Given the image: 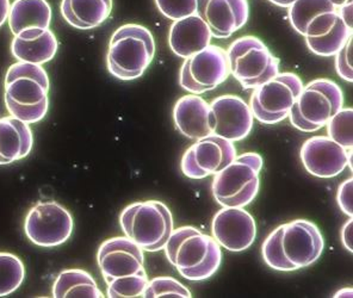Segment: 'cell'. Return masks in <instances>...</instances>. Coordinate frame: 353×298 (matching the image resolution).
Here are the masks:
<instances>
[{
  "instance_id": "4fadbf2b",
  "label": "cell",
  "mask_w": 353,
  "mask_h": 298,
  "mask_svg": "<svg viewBox=\"0 0 353 298\" xmlns=\"http://www.w3.org/2000/svg\"><path fill=\"white\" fill-rule=\"evenodd\" d=\"M97 263L105 283L146 271L143 250L127 237L103 242L98 248Z\"/></svg>"
},
{
  "instance_id": "e0dca14e",
  "label": "cell",
  "mask_w": 353,
  "mask_h": 298,
  "mask_svg": "<svg viewBox=\"0 0 353 298\" xmlns=\"http://www.w3.org/2000/svg\"><path fill=\"white\" fill-rule=\"evenodd\" d=\"M196 14L205 22L212 37L228 39L248 23L250 6L248 0H197Z\"/></svg>"
},
{
  "instance_id": "ba28073f",
  "label": "cell",
  "mask_w": 353,
  "mask_h": 298,
  "mask_svg": "<svg viewBox=\"0 0 353 298\" xmlns=\"http://www.w3.org/2000/svg\"><path fill=\"white\" fill-rule=\"evenodd\" d=\"M303 81L292 72H283L254 88L250 99L253 117L263 124H277L288 119Z\"/></svg>"
},
{
  "instance_id": "30bf717a",
  "label": "cell",
  "mask_w": 353,
  "mask_h": 298,
  "mask_svg": "<svg viewBox=\"0 0 353 298\" xmlns=\"http://www.w3.org/2000/svg\"><path fill=\"white\" fill-rule=\"evenodd\" d=\"M74 228L72 214L55 201H42L31 208L24 232L34 245L53 248L67 242Z\"/></svg>"
},
{
  "instance_id": "4dcf8cb0",
  "label": "cell",
  "mask_w": 353,
  "mask_h": 298,
  "mask_svg": "<svg viewBox=\"0 0 353 298\" xmlns=\"http://www.w3.org/2000/svg\"><path fill=\"white\" fill-rule=\"evenodd\" d=\"M148 283L147 272L143 271L135 276L116 279L106 283V296L109 298L142 297Z\"/></svg>"
},
{
  "instance_id": "4316f807",
  "label": "cell",
  "mask_w": 353,
  "mask_h": 298,
  "mask_svg": "<svg viewBox=\"0 0 353 298\" xmlns=\"http://www.w3.org/2000/svg\"><path fill=\"white\" fill-rule=\"evenodd\" d=\"M26 278V268L21 258L0 252V297H6L19 289Z\"/></svg>"
},
{
  "instance_id": "9c48e42d",
  "label": "cell",
  "mask_w": 353,
  "mask_h": 298,
  "mask_svg": "<svg viewBox=\"0 0 353 298\" xmlns=\"http://www.w3.org/2000/svg\"><path fill=\"white\" fill-rule=\"evenodd\" d=\"M230 74L225 49L209 44L199 53L184 59L179 72V83L186 92L202 95L225 83Z\"/></svg>"
},
{
  "instance_id": "cb8c5ba5",
  "label": "cell",
  "mask_w": 353,
  "mask_h": 298,
  "mask_svg": "<svg viewBox=\"0 0 353 298\" xmlns=\"http://www.w3.org/2000/svg\"><path fill=\"white\" fill-rule=\"evenodd\" d=\"M53 297L103 298L105 296L88 272L81 268H70L60 272L54 281Z\"/></svg>"
},
{
  "instance_id": "d6986e66",
  "label": "cell",
  "mask_w": 353,
  "mask_h": 298,
  "mask_svg": "<svg viewBox=\"0 0 353 298\" xmlns=\"http://www.w3.org/2000/svg\"><path fill=\"white\" fill-rule=\"evenodd\" d=\"M173 119L181 135L190 140H202L212 135L210 106L199 95H188L176 101Z\"/></svg>"
},
{
  "instance_id": "3957f363",
  "label": "cell",
  "mask_w": 353,
  "mask_h": 298,
  "mask_svg": "<svg viewBox=\"0 0 353 298\" xmlns=\"http://www.w3.org/2000/svg\"><path fill=\"white\" fill-rule=\"evenodd\" d=\"M155 55L153 34L140 24H124L111 36L106 66L111 75L124 81L137 79Z\"/></svg>"
},
{
  "instance_id": "44dd1931",
  "label": "cell",
  "mask_w": 353,
  "mask_h": 298,
  "mask_svg": "<svg viewBox=\"0 0 353 298\" xmlns=\"http://www.w3.org/2000/svg\"><path fill=\"white\" fill-rule=\"evenodd\" d=\"M34 146V135L28 123L12 116L0 117V165L27 158Z\"/></svg>"
},
{
  "instance_id": "52a82bcc",
  "label": "cell",
  "mask_w": 353,
  "mask_h": 298,
  "mask_svg": "<svg viewBox=\"0 0 353 298\" xmlns=\"http://www.w3.org/2000/svg\"><path fill=\"white\" fill-rule=\"evenodd\" d=\"M230 74L246 90H254L279 73V60L256 36L239 37L225 50Z\"/></svg>"
},
{
  "instance_id": "ffe728a7",
  "label": "cell",
  "mask_w": 353,
  "mask_h": 298,
  "mask_svg": "<svg viewBox=\"0 0 353 298\" xmlns=\"http://www.w3.org/2000/svg\"><path fill=\"white\" fill-rule=\"evenodd\" d=\"M212 39L210 29L196 14L173 21L168 32L170 48L181 59L199 53L210 44Z\"/></svg>"
},
{
  "instance_id": "d6a6232c",
  "label": "cell",
  "mask_w": 353,
  "mask_h": 298,
  "mask_svg": "<svg viewBox=\"0 0 353 298\" xmlns=\"http://www.w3.org/2000/svg\"><path fill=\"white\" fill-rule=\"evenodd\" d=\"M353 40H349L347 43L345 44L343 48L334 55L336 57V73L341 79L345 81L352 83L353 68H352V53H353Z\"/></svg>"
},
{
  "instance_id": "e575fe53",
  "label": "cell",
  "mask_w": 353,
  "mask_h": 298,
  "mask_svg": "<svg viewBox=\"0 0 353 298\" xmlns=\"http://www.w3.org/2000/svg\"><path fill=\"white\" fill-rule=\"evenodd\" d=\"M353 221L352 217H350L349 221L345 223L344 227L341 229V242L345 246L346 250H350L352 253V234H353Z\"/></svg>"
},
{
  "instance_id": "7c38bea8",
  "label": "cell",
  "mask_w": 353,
  "mask_h": 298,
  "mask_svg": "<svg viewBox=\"0 0 353 298\" xmlns=\"http://www.w3.org/2000/svg\"><path fill=\"white\" fill-rule=\"evenodd\" d=\"M301 161L312 176L328 179L352 170V149H346L328 136H313L301 147Z\"/></svg>"
},
{
  "instance_id": "ab89813d",
  "label": "cell",
  "mask_w": 353,
  "mask_h": 298,
  "mask_svg": "<svg viewBox=\"0 0 353 298\" xmlns=\"http://www.w3.org/2000/svg\"><path fill=\"white\" fill-rule=\"evenodd\" d=\"M347 1H350V0H330V3H331L336 9H338V8H340L341 5L346 4Z\"/></svg>"
},
{
  "instance_id": "277c9868",
  "label": "cell",
  "mask_w": 353,
  "mask_h": 298,
  "mask_svg": "<svg viewBox=\"0 0 353 298\" xmlns=\"http://www.w3.org/2000/svg\"><path fill=\"white\" fill-rule=\"evenodd\" d=\"M264 160L259 153H243L215 175L212 190L216 202L223 208L250 206L261 189V172Z\"/></svg>"
},
{
  "instance_id": "9a60e30c",
  "label": "cell",
  "mask_w": 353,
  "mask_h": 298,
  "mask_svg": "<svg viewBox=\"0 0 353 298\" xmlns=\"http://www.w3.org/2000/svg\"><path fill=\"white\" fill-rule=\"evenodd\" d=\"M283 255L295 270L308 268L323 255L325 241L316 224L308 219H295L283 224L281 237Z\"/></svg>"
},
{
  "instance_id": "2e32d148",
  "label": "cell",
  "mask_w": 353,
  "mask_h": 298,
  "mask_svg": "<svg viewBox=\"0 0 353 298\" xmlns=\"http://www.w3.org/2000/svg\"><path fill=\"white\" fill-rule=\"evenodd\" d=\"M212 232L225 250L243 252L256 240V221L243 208H222L212 219Z\"/></svg>"
},
{
  "instance_id": "8fae6325",
  "label": "cell",
  "mask_w": 353,
  "mask_h": 298,
  "mask_svg": "<svg viewBox=\"0 0 353 298\" xmlns=\"http://www.w3.org/2000/svg\"><path fill=\"white\" fill-rule=\"evenodd\" d=\"M236 158L234 142L220 136L209 135L196 141L181 158V168L190 179L215 176Z\"/></svg>"
},
{
  "instance_id": "603a6c76",
  "label": "cell",
  "mask_w": 353,
  "mask_h": 298,
  "mask_svg": "<svg viewBox=\"0 0 353 298\" xmlns=\"http://www.w3.org/2000/svg\"><path fill=\"white\" fill-rule=\"evenodd\" d=\"M52 8L48 0H14L10 8V29L14 35L28 29H48L52 23Z\"/></svg>"
},
{
  "instance_id": "8992f818",
  "label": "cell",
  "mask_w": 353,
  "mask_h": 298,
  "mask_svg": "<svg viewBox=\"0 0 353 298\" xmlns=\"http://www.w3.org/2000/svg\"><path fill=\"white\" fill-rule=\"evenodd\" d=\"M341 108H344L341 88L333 80L320 78L303 86L288 117L292 127L301 132H318Z\"/></svg>"
},
{
  "instance_id": "1f68e13d",
  "label": "cell",
  "mask_w": 353,
  "mask_h": 298,
  "mask_svg": "<svg viewBox=\"0 0 353 298\" xmlns=\"http://www.w3.org/2000/svg\"><path fill=\"white\" fill-rule=\"evenodd\" d=\"M160 12L172 21L196 14L197 0H155Z\"/></svg>"
},
{
  "instance_id": "484cf974",
  "label": "cell",
  "mask_w": 353,
  "mask_h": 298,
  "mask_svg": "<svg viewBox=\"0 0 353 298\" xmlns=\"http://www.w3.org/2000/svg\"><path fill=\"white\" fill-rule=\"evenodd\" d=\"M289 21L300 35L305 36L309 24L326 12L336 10L330 0H295L289 8Z\"/></svg>"
},
{
  "instance_id": "83f0119b",
  "label": "cell",
  "mask_w": 353,
  "mask_h": 298,
  "mask_svg": "<svg viewBox=\"0 0 353 298\" xmlns=\"http://www.w3.org/2000/svg\"><path fill=\"white\" fill-rule=\"evenodd\" d=\"M352 108H341L326 124L328 137L344 148L352 149Z\"/></svg>"
},
{
  "instance_id": "8d00e7d4",
  "label": "cell",
  "mask_w": 353,
  "mask_h": 298,
  "mask_svg": "<svg viewBox=\"0 0 353 298\" xmlns=\"http://www.w3.org/2000/svg\"><path fill=\"white\" fill-rule=\"evenodd\" d=\"M10 8V0H0V28L4 26L9 18Z\"/></svg>"
},
{
  "instance_id": "7a4b0ae2",
  "label": "cell",
  "mask_w": 353,
  "mask_h": 298,
  "mask_svg": "<svg viewBox=\"0 0 353 298\" xmlns=\"http://www.w3.org/2000/svg\"><path fill=\"white\" fill-rule=\"evenodd\" d=\"M5 106L10 116L28 124L48 114L49 77L42 65L16 62L5 75Z\"/></svg>"
},
{
  "instance_id": "74e56055",
  "label": "cell",
  "mask_w": 353,
  "mask_h": 298,
  "mask_svg": "<svg viewBox=\"0 0 353 298\" xmlns=\"http://www.w3.org/2000/svg\"><path fill=\"white\" fill-rule=\"evenodd\" d=\"M353 290L352 288H344V289L339 290L336 295H334V297L336 298H343V297H352Z\"/></svg>"
},
{
  "instance_id": "5bb4252c",
  "label": "cell",
  "mask_w": 353,
  "mask_h": 298,
  "mask_svg": "<svg viewBox=\"0 0 353 298\" xmlns=\"http://www.w3.org/2000/svg\"><path fill=\"white\" fill-rule=\"evenodd\" d=\"M209 106L212 135L239 142L251 134L254 117L251 108L241 97L219 96L209 103Z\"/></svg>"
},
{
  "instance_id": "d4e9b609",
  "label": "cell",
  "mask_w": 353,
  "mask_h": 298,
  "mask_svg": "<svg viewBox=\"0 0 353 298\" xmlns=\"http://www.w3.org/2000/svg\"><path fill=\"white\" fill-rule=\"evenodd\" d=\"M352 39V29H350L340 18L336 24L319 37H305L309 50L318 57H334L345 44Z\"/></svg>"
},
{
  "instance_id": "5b68a950",
  "label": "cell",
  "mask_w": 353,
  "mask_h": 298,
  "mask_svg": "<svg viewBox=\"0 0 353 298\" xmlns=\"http://www.w3.org/2000/svg\"><path fill=\"white\" fill-rule=\"evenodd\" d=\"M124 235L147 252L163 248L173 229V216L159 201L135 202L124 208L119 216Z\"/></svg>"
},
{
  "instance_id": "f35d334b",
  "label": "cell",
  "mask_w": 353,
  "mask_h": 298,
  "mask_svg": "<svg viewBox=\"0 0 353 298\" xmlns=\"http://www.w3.org/2000/svg\"><path fill=\"white\" fill-rule=\"evenodd\" d=\"M270 3L281 6V8H289L295 0H269Z\"/></svg>"
},
{
  "instance_id": "6da1fadb",
  "label": "cell",
  "mask_w": 353,
  "mask_h": 298,
  "mask_svg": "<svg viewBox=\"0 0 353 298\" xmlns=\"http://www.w3.org/2000/svg\"><path fill=\"white\" fill-rule=\"evenodd\" d=\"M163 250L170 264L188 281L209 279L222 263L216 240L191 226L173 229Z\"/></svg>"
},
{
  "instance_id": "836d02e7",
  "label": "cell",
  "mask_w": 353,
  "mask_h": 298,
  "mask_svg": "<svg viewBox=\"0 0 353 298\" xmlns=\"http://www.w3.org/2000/svg\"><path fill=\"white\" fill-rule=\"evenodd\" d=\"M352 197L353 179L350 178L340 184L338 196H336L340 209L350 217H352L353 215Z\"/></svg>"
},
{
  "instance_id": "f1b7e54d",
  "label": "cell",
  "mask_w": 353,
  "mask_h": 298,
  "mask_svg": "<svg viewBox=\"0 0 353 298\" xmlns=\"http://www.w3.org/2000/svg\"><path fill=\"white\" fill-rule=\"evenodd\" d=\"M281 237H282V226L277 227L274 232H270L269 237L265 239L264 244L261 246L263 259L269 268H274L276 271H295L294 266L283 255Z\"/></svg>"
},
{
  "instance_id": "d590c367",
  "label": "cell",
  "mask_w": 353,
  "mask_h": 298,
  "mask_svg": "<svg viewBox=\"0 0 353 298\" xmlns=\"http://www.w3.org/2000/svg\"><path fill=\"white\" fill-rule=\"evenodd\" d=\"M336 10H338V14H339L340 18L343 19V22H344L350 29H352V0H350L346 4L341 5V6Z\"/></svg>"
},
{
  "instance_id": "ac0fdd59",
  "label": "cell",
  "mask_w": 353,
  "mask_h": 298,
  "mask_svg": "<svg viewBox=\"0 0 353 298\" xmlns=\"http://www.w3.org/2000/svg\"><path fill=\"white\" fill-rule=\"evenodd\" d=\"M59 41L50 29L28 28L14 35L11 53L19 62L44 65L58 53Z\"/></svg>"
},
{
  "instance_id": "7402d4cb",
  "label": "cell",
  "mask_w": 353,
  "mask_h": 298,
  "mask_svg": "<svg viewBox=\"0 0 353 298\" xmlns=\"http://www.w3.org/2000/svg\"><path fill=\"white\" fill-rule=\"evenodd\" d=\"M112 11V0H62L60 12L71 27L91 30L101 27Z\"/></svg>"
},
{
  "instance_id": "f546056e",
  "label": "cell",
  "mask_w": 353,
  "mask_h": 298,
  "mask_svg": "<svg viewBox=\"0 0 353 298\" xmlns=\"http://www.w3.org/2000/svg\"><path fill=\"white\" fill-rule=\"evenodd\" d=\"M145 298H190V290L172 277H155L147 283L146 289L142 294Z\"/></svg>"
}]
</instances>
